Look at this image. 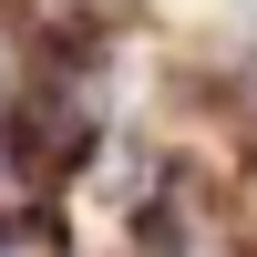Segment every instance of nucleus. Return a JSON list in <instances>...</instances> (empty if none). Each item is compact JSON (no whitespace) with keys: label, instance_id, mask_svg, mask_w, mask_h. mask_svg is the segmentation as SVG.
I'll return each instance as SVG.
<instances>
[{"label":"nucleus","instance_id":"nucleus-1","mask_svg":"<svg viewBox=\"0 0 257 257\" xmlns=\"http://www.w3.org/2000/svg\"><path fill=\"white\" fill-rule=\"evenodd\" d=\"M21 62H31V41L11 31V11H0V103H11V82H21Z\"/></svg>","mask_w":257,"mask_h":257}]
</instances>
